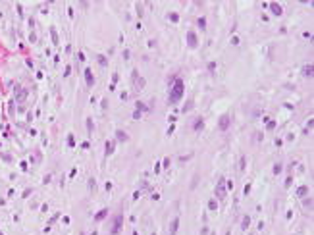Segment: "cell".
Segmentation results:
<instances>
[{
    "instance_id": "6da1fadb",
    "label": "cell",
    "mask_w": 314,
    "mask_h": 235,
    "mask_svg": "<svg viewBox=\"0 0 314 235\" xmlns=\"http://www.w3.org/2000/svg\"><path fill=\"white\" fill-rule=\"evenodd\" d=\"M183 93H185V85H183V81L181 79H175L173 81V87L172 91H170V104H175V102H179L181 100V96H183Z\"/></svg>"
},
{
    "instance_id": "7a4b0ae2",
    "label": "cell",
    "mask_w": 314,
    "mask_h": 235,
    "mask_svg": "<svg viewBox=\"0 0 314 235\" xmlns=\"http://www.w3.org/2000/svg\"><path fill=\"white\" fill-rule=\"evenodd\" d=\"M229 121H231V118L227 114L225 116H222V118H220V129H222V131H225V129H227V127H229Z\"/></svg>"
},
{
    "instance_id": "3957f363",
    "label": "cell",
    "mask_w": 314,
    "mask_h": 235,
    "mask_svg": "<svg viewBox=\"0 0 314 235\" xmlns=\"http://www.w3.org/2000/svg\"><path fill=\"white\" fill-rule=\"evenodd\" d=\"M122 220H123V216H116V220H114V226H112V235H116L118 231H120V228H122Z\"/></svg>"
},
{
    "instance_id": "277c9868",
    "label": "cell",
    "mask_w": 314,
    "mask_h": 235,
    "mask_svg": "<svg viewBox=\"0 0 314 235\" xmlns=\"http://www.w3.org/2000/svg\"><path fill=\"white\" fill-rule=\"evenodd\" d=\"M224 183H225V179L222 177V179H220V183H218V189H216V195H218V198H224V195H225Z\"/></svg>"
},
{
    "instance_id": "5b68a950",
    "label": "cell",
    "mask_w": 314,
    "mask_h": 235,
    "mask_svg": "<svg viewBox=\"0 0 314 235\" xmlns=\"http://www.w3.org/2000/svg\"><path fill=\"white\" fill-rule=\"evenodd\" d=\"M187 43H189V46H197V35L193 31L187 33Z\"/></svg>"
},
{
    "instance_id": "8992f818",
    "label": "cell",
    "mask_w": 314,
    "mask_h": 235,
    "mask_svg": "<svg viewBox=\"0 0 314 235\" xmlns=\"http://www.w3.org/2000/svg\"><path fill=\"white\" fill-rule=\"evenodd\" d=\"M85 79H87V85H89V87H93V85H95V77H93L91 70H85Z\"/></svg>"
},
{
    "instance_id": "52a82bcc",
    "label": "cell",
    "mask_w": 314,
    "mask_h": 235,
    "mask_svg": "<svg viewBox=\"0 0 314 235\" xmlns=\"http://www.w3.org/2000/svg\"><path fill=\"white\" fill-rule=\"evenodd\" d=\"M270 8H272V12L276 14V16H282V6H279V4H276V2H274V4H270Z\"/></svg>"
},
{
    "instance_id": "ba28073f",
    "label": "cell",
    "mask_w": 314,
    "mask_h": 235,
    "mask_svg": "<svg viewBox=\"0 0 314 235\" xmlns=\"http://www.w3.org/2000/svg\"><path fill=\"white\" fill-rule=\"evenodd\" d=\"M106 214H108V210H100V212H98V214L95 216V220H96V222H100V220H102Z\"/></svg>"
},
{
    "instance_id": "9c48e42d",
    "label": "cell",
    "mask_w": 314,
    "mask_h": 235,
    "mask_svg": "<svg viewBox=\"0 0 314 235\" xmlns=\"http://www.w3.org/2000/svg\"><path fill=\"white\" fill-rule=\"evenodd\" d=\"M177 223H179V220L175 218V220H173V222H172V231H170V233H172V235H175V231H177Z\"/></svg>"
},
{
    "instance_id": "30bf717a",
    "label": "cell",
    "mask_w": 314,
    "mask_h": 235,
    "mask_svg": "<svg viewBox=\"0 0 314 235\" xmlns=\"http://www.w3.org/2000/svg\"><path fill=\"white\" fill-rule=\"evenodd\" d=\"M249 223H250V218H249V216H245V218H243V223H241V228L247 229V228H249Z\"/></svg>"
},
{
    "instance_id": "8fae6325",
    "label": "cell",
    "mask_w": 314,
    "mask_h": 235,
    "mask_svg": "<svg viewBox=\"0 0 314 235\" xmlns=\"http://www.w3.org/2000/svg\"><path fill=\"white\" fill-rule=\"evenodd\" d=\"M307 193H308V187H301V189L297 191V195H299V197H305Z\"/></svg>"
},
{
    "instance_id": "7c38bea8",
    "label": "cell",
    "mask_w": 314,
    "mask_h": 235,
    "mask_svg": "<svg viewBox=\"0 0 314 235\" xmlns=\"http://www.w3.org/2000/svg\"><path fill=\"white\" fill-rule=\"evenodd\" d=\"M116 135H118V139H120V141H127V133H123V131H118Z\"/></svg>"
},
{
    "instance_id": "4fadbf2b",
    "label": "cell",
    "mask_w": 314,
    "mask_h": 235,
    "mask_svg": "<svg viewBox=\"0 0 314 235\" xmlns=\"http://www.w3.org/2000/svg\"><path fill=\"white\" fill-rule=\"evenodd\" d=\"M114 150V143H106V154H112Z\"/></svg>"
},
{
    "instance_id": "5bb4252c",
    "label": "cell",
    "mask_w": 314,
    "mask_h": 235,
    "mask_svg": "<svg viewBox=\"0 0 314 235\" xmlns=\"http://www.w3.org/2000/svg\"><path fill=\"white\" fill-rule=\"evenodd\" d=\"M195 129H202V120H195Z\"/></svg>"
},
{
    "instance_id": "9a60e30c",
    "label": "cell",
    "mask_w": 314,
    "mask_h": 235,
    "mask_svg": "<svg viewBox=\"0 0 314 235\" xmlns=\"http://www.w3.org/2000/svg\"><path fill=\"white\" fill-rule=\"evenodd\" d=\"M305 75H312V66H307V68H305Z\"/></svg>"
},
{
    "instance_id": "2e32d148",
    "label": "cell",
    "mask_w": 314,
    "mask_h": 235,
    "mask_svg": "<svg viewBox=\"0 0 314 235\" xmlns=\"http://www.w3.org/2000/svg\"><path fill=\"white\" fill-rule=\"evenodd\" d=\"M305 206L310 208V206H312V198H305Z\"/></svg>"
}]
</instances>
